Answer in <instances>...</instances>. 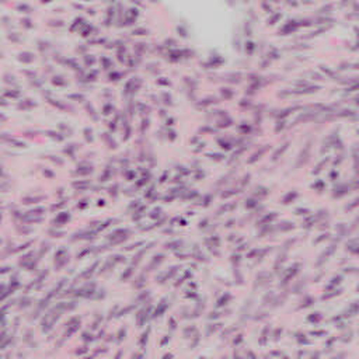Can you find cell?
<instances>
[{
    "label": "cell",
    "mask_w": 359,
    "mask_h": 359,
    "mask_svg": "<svg viewBox=\"0 0 359 359\" xmlns=\"http://www.w3.org/2000/svg\"><path fill=\"white\" fill-rule=\"evenodd\" d=\"M67 263H69L67 250H66V248H59V250L55 253V269L60 271L63 266L67 265Z\"/></svg>",
    "instance_id": "obj_1"
},
{
    "label": "cell",
    "mask_w": 359,
    "mask_h": 359,
    "mask_svg": "<svg viewBox=\"0 0 359 359\" xmlns=\"http://www.w3.org/2000/svg\"><path fill=\"white\" fill-rule=\"evenodd\" d=\"M98 263H100V261H96V263H94L91 266H89V268H86V269L83 271V272H81L80 275H77V276H76V279H74V281H76V282H79V281H81V279H89L90 276H91V275L94 274V271H96V268H97V266H98Z\"/></svg>",
    "instance_id": "obj_2"
},
{
    "label": "cell",
    "mask_w": 359,
    "mask_h": 359,
    "mask_svg": "<svg viewBox=\"0 0 359 359\" xmlns=\"http://www.w3.org/2000/svg\"><path fill=\"white\" fill-rule=\"evenodd\" d=\"M150 310H152V306H147V309L146 307H143V309L136 314V323H138L139 327H142V325L146 323V318H147V316H149Z\"/></svg>",
    "instance_id": "obj_3"
},
{
    "label": "cell",
    "mask_w": 359,
    "mask_h": 359,
    "mask_svg": "<svg viewBox=\"0 0 359 359\" xmlns=\"http://www.w3.org/2000/svg\"><path fill=\"white\" fill-rule=\"evenodd\" d=\"M155 244H156L155 241H153V243H149V244H146V246H145V248H142V250H140L139 253H138V254H136L135 257H133V261H132V265H133V266H136V265H138V264H139L140 261H142V257H143V255H145V254H146L147 251L150 250V248L153 247Z\"/></svg>",
    "instance_id": "obj_4"
},
{
    "label": "cell",
    "mask_w": 359,
    "mask_h": 359,
    "mask_svg": "<svg viewBox=\"0 0 359 359\" xmlns=\"http://www.w3.org/2000/svg\"><path fill=\"white\" fill-rule=\"evenodd\" d=\"M70 213L69 212H62V213H59L58 216L55 217V220L52 222V224L54 226H62V224H65V223H67L70 220Z\"/></svg>",
    "instance_id": "obj_5"
},
{
    "label": "cell",
    "mask_w": 359,
    "mask_h": 359,
    "mask_svg": "<svg viewBox=\"0 0 359 359\" xmlns=\"http://www.w3.org/2000/svg\"><path fill=\"white\" fill-rule=\"evenodd\" d=\"M167 307H168V299L167 297H164L160 303H158L157 309L155 310V313H153V318H156V317H160L164 314V312L167 310Z\"/></svg>",
    "instance_id": "obj_6"
},
{
    "label": "cell",
    "mask_w": 359,
    "mask_h": 359,
    "mask_svg": "<svg viewBox=\"0 0 359 359\" xmlns=\"http://www.w3.org/2000/svg\"><path fill=\"white\" fill-rule=\"evenodd\" d=\"M164 261V254H157L155 255L152 261L149 263V266H147V271H155L157 269V266H160V264Z\"/></svg>",
    "instance_id": "obj_7"
},
{
    "label": "cell",
    "mask_w": 359,
    "mask_h": 359,
    "mask_svg": "<svg viewBox=\"0 0 359 359\" xmlns=\"http://www.w3.org/2000/svg\"><path fill=\"white\" fill-rule=\"evenodd\" d=\"M45 195H41V197H25L21 199V202H23L24 205H28V204H37V202H41L45 199Z\"/></svg>",
    "instance_id": "obj_8"
},
{
    "label": "cell",
    "mask_w": 359,
    "mask_h": 359,
    "mask_svg": "<svg viewBox=\"0 0 359 359\" xmlns=\"http://www.w3.org/2000/svg\"><path fill=\"white\" fill-rule=\"evenodd\" d=\"M72 185L76 189H79V191H86L87 188H90L91 184H90V181H73Z\"/></svg>",
    "instance_id": "obj_9"
},
{
    "label": "cell",
    "mask_w": 359,
    "mask_h": 359,
    "mask_svg": "<svg viewBox=\"0 0 359 359\" xmlns=\"http://www.w3.org/2000/svg\"><path fill=\"white\" fill-rule=\"evenodd\" d=\"M34 303V299L32 297H30V296H24V297H21L20 299V305H18V307L20 309H25V307H30V306Z\"/></svg>",
    "instance_id": "obj_10"
},
{
    "label": "cell",
    "mask_w": 359,
    "mask_h": 359,
    "mask_svg": "<svg viewBox=\"0 0 359 359\" xmlns=\"http://www.w3.org/2000/svg\"><path fill=\"white\" fill-rule=\"evenodd\" d=\"M32 257H34V251H30L28 254L23 255V257H21V259H20V265L27 266L28 264H30V263L32 261Z\"/></svg>",
    "instance_id": "obj_11"
},
{
    "label": "cell",
    "mask_w": 359,
    "mask_h": 359,
    "mask_svg": "<svg viewBox=\"0 0 359 359\" xmlns=\"http://www.w3.org/2000/svg\"><path fill=\"white\" fill-rule=\"evenodd\" d=\"M181 244L182 243L180 241V240H174V241H170V243L164 244V248H166V250H180Z\"/></svg>",
    "instance_id": "obj_12"
},
{
    "label": "cell",
    "mask_w": 359,
    "mask_h": 359,
    "mask_svg": "<svg viewBox=\"0 0 359 359\" xmlns=\"http://www.w3.org/2000/svg\"><path fill=\"white\" fill-rule=\"evenodd\" d=\"M149 334H150V327H147V330L145 332L142 334V338H140L139 341H138V344H139V347L142 348H145V345H146V342H147V338H149Z\"/></svg>",
    "instance_id": "obj_13"
},
{
    "label": "cell",
    "mask_w": 359,
    "mask_h": 359,
    "mask_svg": "<svg viewBox=\"0 0 359 359\" xmlns=\"http://www.w3.org/2000/svg\"><path fill=\"white\" fill-rule=\"evenodd\" d=\"M133 271H135V269H133V266H129V268H128V269L125 271L124 274L121 275L119 281H121V282H125V281H128V279H129V278H131V276H132V274H133Z\"/></svg>",
    "instance_id": "obj_14"
},
{
    "label": "cell",
    "mask_w": 359,
    "mask_h": 359,
    "mask_svg": "<svg viewBox=\"0 0 359 359\" xmlns=\"http://www.w3.org/2000/svg\"><path fill=\"white\" fill-rule=\"evenodd\" d=\"M49 247H51V244H49V243H45V241H44V243H42V246H41V248H39V253H38V259H41V257H42L44 254H47L48 251H49Z\"/></svg>",
    "instance_id": "obj_15"
},
{
    "label": "cell",
    "mask_w": 359,
    "mask_h": 359,
    "mask_svg": "<svg viewBox=\"0 0 359 359\" xmlns=\"http://www.w3.org/2000/svg\"><path fill=\"white\" fill-rule=\"evenodd\" d=\"M34 244V240H30V241H27V243H24V244H21V246H18L17 248H14V251L13 253H18V251H24V250H27L30 246H32Z\"/></svg>",
    "instance_id": "obj_16"
},
{
    "label": "cell",
    "mask_w": 359,
    "mask_h": 359,
    "mask_svg": "<svg viewBox=\"0 0 359 359\" xmlns=\"http://www.w3.org/2000/svg\"><path fill=\"white\" fill-rule=\"evenodd\" d=\"M146 211V206H139V209L138 211H135V215H133V220H139L140 217L143 216V212Z\"/></svg>",
    "instance_id": "obj_17"
},
{
    "label": "cell",
    "mask_w": 359,
    "mask_h": 359,
    "mask_svg": "<svg viewBox=\"0 0 359 359\" xmlns=\"http://www.w3.org/2000/svg\"><path fill=\"white\" fill-rule=\"evenodd\" d=\"M118 188H119V187H118V184H114L112 187H109V188H108V194L111 195L112 198L118 197Z\"/></svg>",
    "instance_id": "obj_18"
},
{
    "label": "cell",
    "mask_w": 359,
    "mask_h": 359,
    "mask_svg": "<svg viewBox=\"0 0 359 359\" xmlns=\"http://www.w3.org/2000/svg\"><path fill=\"white\" fill-rule=\"evenodd\" d=\"M125 335H126V328H119V331H118V334H116V337H118V342H122V341L125 340Z\"/></svg>",
    "instance_id": "obj_19"
},
{
    "label": "cell",
    "mask_w": 359,
    "mask_h": 359,
    "mask_svg": "<svg viewBox=\"0 0 359 359\" xmlns=\"http://www.w3.org/2000/svg\"><path fill=\"white\" fill-rule=\"evenodd\" d=\"M111 177H112V173H111V171H109V170H105V173L103 174V175H100V180H98V181H100V182H105V181H108V180H109Z\"/></svg>",
    "instance_id": "obj_20"
},
{
    "label": "cell",
    "mask_w": 359,
    "mask_h": 359,
    "mask_svg": "<svg viewBox=\"0 0 359 359\" xmlns=\"http://www.w3.org/2000/svg\"><path fill=\"white\" fill-rule=\"evenodd\" d=\"M145 279H146V276H145V274H142L139 278H138V281H139V282L133 283V288H138V289H139V288H142V286L146 283V282H145Z\"/></svg>",
    "instance_id": "obj_21"
},
{
    "label": "cell",
    "mask_w": 359,
    "mask_h": 359,
    "mask_svg": "<svg viewBox=\"0 0 359 359\" xmlns=\"http://www.w3.org/2000/svg\"><path fill=\"white\" fill-rule=\"evenodd\" d=\"M149 296H150V292H149V290H143L142 293H140L139 296H138L136 302H143L145 299H146V297H149Z\"/></svg>",
    "instance_id": "obj_22"
},
{
    "label": "cell",
    "mask_w": 359,
    "mask_h": 359,
    "mask_svg": "<svg viewBox=\"0 0 359 359\" xmlns=\"http://www.w3.org/2000/svg\"><path fill=\"white\" fill-rule=\"evenodd\" d=\"M48 233H49V236H51V237H62V236H65V233H63V232H58V230H52V229H51V230H49V232H48Z\"/></svg>",
    "instance_id": "obj_23"
},
{
    "label": "cell",
    "mask_w": 359,
    "mask_h": 359,
    "mask_svg": "<svg viewBox=\"0 0 359 359\" xmlns=\"http://www.w3.org/2000/svg\"><path fill=\"white\" fill-rule=\"evenodd\" d=\"M87 206H89V201L87 199H83V201H80L77 204V209H86Z\"/></svg>",
    "instance_id": "obj_24"
},
{
    "label": "cell",
    "mask_w": 359,
    "mask_h": 359,
    "mask_svg": "<svg viewBox=\"0 0 359 359\" xmlns=\"http://www.w3.org/2000/svg\"><path fill=\"white\" fill-rule=\"evenodd\" d=\"M160 213H162V209L157 208V209H155V211H153V212L150 213V217H152V219H155V217H158V216H160Z\"/></svg>",
    "instance_id": "obj_25"
},
{
    "label": "cell",
    "mask_w": 359,
    "mask_h": 359,
    "mask_svg": "<svg viewBox=\"0 0 359 359\" xmlns=\"http://www.w3.org/2000/svg\"><path fill=\"white\" fill-rule=\"evenodd\" d=\"M145 244V241H139V243H136V244H132V246H129V247H126L125 250L126 251H131V250H133V248H138V246H143Z\"/></svg>",
    "instance_id": "obj_26"
},
{
    "label": "cell",
    "mask_w": 359,
    "mask_h": 359,
    "mask_svg": "<svg viewBox=\"0 0 359 359\" xmlns=\"http://www.w3.org/2000/svg\"><path fill=\"white\" fill-rule=\"evenodd\" d=\"M101 320H103V317H101V316H97V317H96V320H94V323L91 324V325H93V328H97V327H98V324L101 323Z\"/></svg>",
    "instance_id": "obj_27"
},
{
    "label": "cell",
    "mask_w": 359,
    "mask_h": 359,
    "mask_svg": "<svg viewBox=\"0 0 359 359\" xmlns=\"http://www.w3.org/2000/svg\"><path fill=\"white\" fill-rule=\"evenodd\" d=\"M65 205H66V202H65V201H62L60 204H55L51 209H52V211H55V209H59V208H62V206H65Z\"/></svg>",
    "instance_id": "obj_28"
},
{
    "label": "cell",
    "mask_w": 359,
    "mask_h": 359,
    "mask_svg": "<svg viewBox=\"0 0 359 359\" xmlns=\"http://www.w3.org/2000/svg\"><path fill=\"white\" fill-rule=\"evenodd\" d=\"M147 182H149V180H147V178H142L140 181L136 182V185H138V187H143L145 184H147Z\"/></svg>",
    "instance_id": "obj_29"
},
{
    "label": "cell",
    "mask_w": 359,
    "mask_h": 359,
    "mask_svg": "<svg viewBox=\"0 0 359 359\" xmlns=\"http://www.w3.org/2000/svg\"><path fill=\"white\" fill-rule=\"evenodd\" d=\"M170 324H171V325H170V327H171V330H175V327H177V325H175V324H177V323H175V320H174L173 317H171V318H170Z\"/></svg>",
    "instance_id": "obj_30"
},
{
    "label": "cell",
    "mask_w": 359,
    "mask_h": 359,
    "mask_svg": "<svg viewBox=\"0 0 359 359\" xmlns=\"http://www.w3.org/2000/svg\"><path fill=\"white\" fill-rule=\"evenodd\" d=\"M167 341H170V335H166V338H164V340L162 341V345H164V344H166Z\"/></svg>",
    "instance_id": "obj_31"
},
{
    "label": "cell",
    "mask_w": 359,
    "mask_h": 359,
    "mask_svg": "<svg viewBox=\"0 0 359 359\" xmlns=\"http://www.w3.org/2000/svg\"><path fill=\"white\" fill-rule=\"evenodd\" d=\"M104 205H105V201H104V199L98 201V206H104Z\"/></svg>",
    "instance_id": "obj_32"
}]
</instances>
